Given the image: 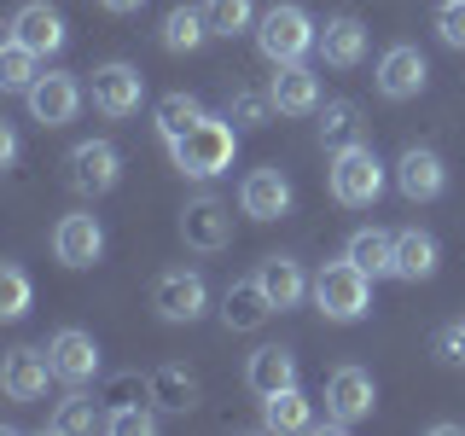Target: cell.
Returning a JSON list of instances; mask_svg holds the SVG:
<instances>
[{
    "label": "cell",
    "mask_w": 465,
    "mask_h": 436,
    "mask_svg": "<svg viewBox=\"0 0 465 436\" xmlns=\"http://www.w3.org/2000/svg\"><path fill=\"white\" fill-rule=\"evenodd\" d=\"M169 157L186 181H215L239 157V123L232 116H203L198 128H186L181 140H169Z\"/></svg>",
    "instance_id": "1"
},
{
    "label": "cell",
    "mask_w": 465,
    "mask_h": 436,
    "mask_svg": "<svg viewBox=\"0 0 465 436\" xmlns=\"http://www.w3.org/2000/svg\"><path fill=\"white\" fill-rule=\"evenodd\" d=\"M256 47L268 64H302L309 53H320V24L302 6H268L256 18Z\"/></svg>",
    "instance_id": "2"
},
{
    "label": "cell",
    "mask_w": 465,
    "mask_h": 436,
    "mask_svg": "<svg viewBox=\"0 0 465 436\" xmlns=\"http://www.w3.org/2000/svg\"><path fill=\"white\" fill-rule=\"evenodd\" d=\"M314 309L326 314V320H338V326H349V320H361L372 309V273L367 268H355V262H326V268L314 273Z\"/></svg>",
    "instance_id": "3"
},
{
    "label": "cell",
    "mask_w": 465,
    "mask_h": 436,
    "mask_svg": "<svg viewBox=\"0 0 465 436\" xmlns=\"http://www.w3.org/2000/svg\"><path fill=\"white\" fill-rule=\"evenodd\" d=\"M378 193H384V164H378L372 145H343L338 157H331V198L343 203V210H372Z\"/></svg>",
    "instance_id": "4"
},
{
    "label": "cell",
    "mask_w": 465,
    "mask_h": 436,
    "mask_svg": "<svg viewBox=\"0 0 465 436\" xmlns=\"http://www.w3.org/2000/svg\"><path fill=\"white\" fill-rule=\"evenodd\" d=\"M116 174H123V157H116L111 140H82V145H70V157H64L70 193L99 198V193H111V186H116Z\"/></svg>",
    "instance_id": "5"
},
{
    "label": "cell",
    "mask_w": 465,
    "mask_h": 436,
    "mask_svg": "<svg viewBox=\"0 0 465 436\" xmlns=\"http://www.w3.org/2000/svg\"><path fill=\"white\" fill-rule=\"evenodd\" d=\"M152 309L169 320V326H193V320L210 309V285H203V273L193 268H169V273H157V285H152Z\"/></svg>",
    "instance_id": "6"
},
{
    "label": "cell",
    "mask_w": 465,
    "mask_h": 436,
    "mask_svg": "<svg viewBox=\"0 0 465 436\" xmlns=\"http://www.w3.org/2000/svg\"><path fill=\"white\" fill-rule=\"evenodd\" d=\"M372 401H378V384H372L367 367H338V372L326 378V413H331V425H338V431L361 425V419L372 413Z\"/></svg>",
    "instance_id": "7"
},
{
    "label": "cell",
    "mask_w": 465,
    "mask_h": 436,
    "mask_svg": "<svg viewBox=\"0 0 465 436\" xmlns=\"http://www.w3.org/2000/svg\"><path fill=\"white\" fill-rule=\"evenodd\" d=\"M181 239H186V251H203V256H215V251H227L232 244V210L222 198H193L181 210Z\"/></svg>",
    "instance_id": "8"
},
{
    "label": "cell",
    "mask_w": 465,
    "mask_h": 436,
    "mask_svg": "<svg viewBox=\"0 0 465 436\" xmlns=\"http://www.w3.org/2000/svg\"><path fill=\"white\" fill-rule=\"evenodd\" d=\"M47 355H53V378H58V384H70V390H82V384H94V378H99V343H94V332H82V326L53 332Z\"/></svg>",
    "instance_id": "9"
},
{
    "label": "cell",
    "mask_w": 465,
    "mask_h": 436,
    "mask_svg": "<svg viewBox=\"0 0 465 436\" xmlns=\"http://www.w3.org/2000/svg\"><path fill=\"white\" fill-rule=\"evenodd\" d=\"M87 99H94L99 116H134L145 99V76L134 64H99L94 82H87Z\"/></svg>",
    "instance_id": "10"
},
{
    "label": "cell",
    "mask_w": 465,
    "mask_h": 436,
    "mask_svg": "<svg viewBox=\"0 0 465 436\" xmlns=\"http://www.w3.org/2000/svg\"><path fill=\"white\" fill-rule=\"evenodd\" d=\"M29 116H35L41 128H64V123H76V111H82V82L76 76H64V70H47V76H35V87H29Z\"/></svg>",
    "instance_id": "11"
},
{
    "label": "cell",
    "mask_w": 465,
    "mask_h": 436,
    "mask_svg": "<svg viewBox=\"0 0 465 436\" xmlns=\"http://www.w3.org/2000/svg\"><path fill=\"white\" fill-rule=\"evenodd\" d=\"M47 378H53V355L47 349H6V361H0V390H6L12 401H41L47 396Z\"/></svg>",
    "instance_id": "12"
},
{
    "label": "cell",
    "mask_w": 465,
    "mask_h": 436,
    "mask_svg": "<svg viewBox=\"0 0 465 436\" xmlns=\"http://www.w3.org/2000/svg\"><path fill=\"white\" fill-rule=\"evenodd\" d=\"M53 256L64 262V268H94V262L105 256V227H99L94 215H64V222L53 227Z\"/></svg>",
    "instance_id": "13"
},
{
    "label": "cell",
    "mask_w": 465,
    "mask_h": 436,
    "mask_svg": "<svg viewBox=\"0 0 465 436\" xmlns=\"http://www.w3.org/2000/svg\"><path fill=\"white\" fill-rule=\"evenodd\" d=\"M268 314H280V309H273L262 273H256V280H232L222 291V326L227 332H256V326H268Z\"/></svg>",
    "instance_id": "14"
},
{
    "label": "cell",
    "mask_w": 465,
    "mask_h": 436,
    "mask_svg": "<svg viewBox=\"0 0 465 436\" xmlns=\"http://www.w3.org/2000/svg\"><path fill=\"white\" fill-rule=\"evenodd\" d=\"M430 82V64L419 47H390L384 58H378V94L384 99H419Z\"/></svg>",
    "instance_id": "15"
},
{
    "label": "cell",
    "mask_w": 465,
    "mask_h": 436,
    "mask_svg": "<svg viewBox=\"0 0 465 436\" xmlns=\"http://www.w3.org/2000/svg\"><path fill=\"white\" fill-rule=\"evenodd\" d=\"M239 210L251 215V222H280V215L291 210V181L280 169H251L244 174V186H239Z\"/></svg>",
    "instance_id": "16"
},
{
    "label": "cell",
    "mask_w": 465,
    "mask_h": 436,
    "mask_svg": "<svg viewBox=\"0 0 465 436\" xmlns=\"http://www.w3.org/2000/svg\"><path fill=\"white\" fill-rule=\"evenodd\" d=\"M268 94H273V111L280 116H314L320 111V76L309 64H273Z\"/></svg>",
    "instance_id": "17"
},
{
    "label": "cell",
    "mask_w": 465,
    "mask_h": 436,
    "mask_svg": "<svg viewBox=\"0 0 465 436\" xmlns=\"http://www.w3.org/2000/svg\"><path fill=\"white\" fill-rule=\"evenodd\" d=\"M442 181H448V169H442V157H436L430 145H407V152L396 157V186H401V198L430 203L436 193H442Z\"/></svg>",
    "instance_id": "18"
},
{
    "label": "cell",
    "mask_w": 465,
    "mask_h": 436,
    "mask_svg": "<svg viewBox=\"0 0 465 436\" xmlns=\"http://www.w3.org/2000/svg\"><path fill=\"white\" fill-rule=\"evenodd\" d=\"M320 58H326L331 70H355L361 58H367V24L361 18H326L320 24Z\"/></svg>",
    "instance_id": "19"
},
{
    "label": "cell",
    "mask_w": 465,
    "mask_h": 436,
    "mask_svg": "<svg viewBox=\"0 0 465 436\" xmlns=\"http://www.w3.org/2000/svg\"><path fill=\"white\" fill-rule=\"evenodd\" d=\"M244 384H251L262 401L280 396V390L297 384V355H291V349H280V343H262L256 355H251V367H244Z\"/></svg>",
    "instance_id": "20"
},
{
    "label": "cell",
    "mask_w": 465,
    "mask_h": 436,
    "mask_svg": "<svg viewBox=\"0 0 465 436\" xmlns=\"http://www.w3.org/2000/svg\"><path fill=\"white\" fill-rule=\"evenodd\" d=\"M12 35H18L29 53L47 58V53L64 47V18H58L47 0H29V6H18V18H12Z\"/></svg>",
    "instance_id": "21"
},
{
    "label": "cell",
    "mask_w": 465,
    "mask_h": 436,
    "mask_svg": "<svg viewBox=\"0 0 465 436\" xmlns=\"http://www.w3.org/2000/svg\"><path fill=\"white\" fill-rule=\"evenodd\" d=\"M262 285H268L273 309H297V302H302V297L314 291L297 256H268V262H262Z\"/></svg>",
    "instance_id": "22"
},
{
    "label": "cell",
    "mask_w": 465,
    "mask_h": 436,
    "mask_svg": "<svg viewBox=\"0 0 465 436\" xmlns=\"http://www.w3.org/2000/svg\"><path fill=\"white\" fill-rule=\"evenodd\" d=\"M436 262H442V251H436L430 233H419V227L396 233V280L419 285V280H430V273H436Z\"/></svg>",
    "instance_id": "23"
},
{
    "label": "cell",
    "mask_w": 465,
    "mask_h": 436,
    "mask_svg": "<svg viewBox=\"0 0 465 436\" xmlns=\"http://www.w3.org/2000/svg\"><path fill=\"white\" fill-rule=\"evenodd\" d=\"M152 401L163 407V413H193L198 407V378L181 367V361H163V367L152 372Z\"/></svg>",
    "instance_id": "24"
},
{
    "label": "cell",
    "mask_w": 465,
    "mask_h": 436,
    "mask_svg": "<svg viewBox=\"0 0 465 436\" xmlns=\"http://www.w3.org/2000/svg\"><path fill=\"white\" fill-rule=\"evenodd\" d=\"M343 256L355 262V268H367L372 280H378V273H396V233H378V227H361V233H349Z\"/></svg>",
    "instance_id": "25"
},
{
    "label": "cell",
    "mask_w": 465,
    "mask_h": 436,
    "mask_svg": "<svg viewBox=\"0 0 465 436\" xmlns=\"http://www.w3.org/2000/svg\"><path fill=\"white\" fill-rule=\"evenodd\" d=\"M262 425H268V431H314L309 396H302L297 384L280 390V396H268V401H262Z\"/></svg>",
    "instance_id": "26"
},
{
    "label": "cell",
    "mask_w": 465,
    "mask_h": 436,
    "mask_svg": "<svg viewBox=\"0 0 465 436\" xmlns=\"http://www.w3.org/2000/svg\"><path fill=\"white\" fill-rule=\"evenodd\" d=\"M152 116H157V134H163V140H181L186 128H198V123H203L210 111H203L193 94H163V99H157V111H152Z\"/></svg>",
    "instance_id": "27"
},
{
    "label": "cell",
    "mask_w": 465,
    "mask_h": 436,
    "mask_svg": "<svg viewBox=\"0 0 465 436\" xmlns=\"http://www.w3.org/2000/svg\"><path fill=\"white\" fill-rule=\"evenodd\" d=\"M203 35H210V24H203V6H174L163 18V47L169 53H198Z\"/></svg>",
    "instance_id": "28"
},
{
    "label": "cell",
    "mask_w": 465,
    "mask_h": 436,
    "mask_svg": "<svg viewBox=\"0 0 465 436\" xmlns=\"http://www.w3.org/2000/svg\"><path fill=\"white\" fill-rule=\"evenodd\" d=\"M320 140H326L331 152L355 145V140H361V105H349V99H331V105H320Z\"/></svg>",
    "instance_id": "29"
},
{
    "label": "cell",
    "mask_w": 465,
    "mask_h": 436,
    "mask_svg": "<svg viewBox=\"0 0 465 436\" xmlns=\"http://www.w3.org/2000/svg\"><path fill=\"white\" fill-rule=\"evenodd\" d=\"M94 425H105V401H87L82 390H70V396L53 407V431L58 436H76V431H94Z\"/></svg>",
    "instance_id": "30"
},
{
    "label": "cell",
    "mask_w": 465,
    "mask_h": 436,
    "mask_svg": "<svg viewBox=\"0 0 465 436\" xmlns=\"http://www.w3.org/2000/svg\"><path fill=\"white\" fill-rule=\"evenodd\" d=\"M35 58L18 35H6V47H0V87H12V94H29L35 87Z\"/></svg>",
    "instance_id": "31"
},
{
    "label": "cell",
    "mask_w": 465,
    "mask_h": 436,
    "mask_svg": "<svg viewBox=\"0 0 465 436\" xmlns=\"http://www.w3.org/2000/svg\"><path fill=\"white\" fill-rule=\"evenodd\" d=\"M203 24H210V35H239L256 24V6L251 0H203Z\"/></svg>",
    "instance_id": "32"
},
{
    "label": "cell",
    "mask_w": 465,
    "mask_h": 436,
    "mask_svg": "<svg viewBox=\"0 0 465 436\" xmlns=\"http://www.w3.org/2000/svg\"><path fill=\"white\" fill-rule=\"evenodd\" d=\"M0 314H6V320H24L29 314V273L18 268V262L0 268Z\"/></svg>",
    "instance_id": "33"
},
{
    "label": "cell",
    "mask_w": 465,
    "mask_h": 436,
    "mask_svg": "<svg viewBox=\"0 0 465 436\" xmlns=\"http://www.w3.org/2000/svg\"><path fill=\"white\" fill-rule=\"evenodd\" d=\"M99 401H105V413H111V407H140V401H152V378H140V372H116Z\"/></svg>",
    "instance_id": "34"
},
{
    "label": "cell",
    "mask_w": 465,
    "mask_h": 436,
    "mask_svg": "<svg viewBox=\"0 0 465 436\" xmlns=\"http://www.w3.org/2000/svg\"><path fill=\"white\" fill-rule=\"evenodd\" d=\"M227 116H232L239 128H262V123L273 116V94H244V87H239V94L227 99Z\"/></svg>",
    "instance_id": "35"
},
{
    "label": "cell",
    "mask_w": 465,
    "mask_h": 436,
    "mask_svg": "<svg viewBox=\"0 0 465 436\" xmlns=\"http://www.w3.org/2000/svg\"><path fill=\"white\" fill-rule=\"evenodd\" d=\"M105 431H116V436H152L157 431V413H152V407H111V413H105Z\"/></svg>",
    "instance_id": "36"
},
{
    "label": "cell",
    "mask_w": 465,
    "mask_h": 436,
    "mask_svg": "<svg viewBox=\"0 0 465 436\" xmlns=\"http://www.w3.org/2000/svg\"><path fill=\"white\" fill-rule=\"evenodd\" d=\"M436 35H442L448 47H465V0H442V12H436Z\"/></svg>",
    "instance_id": "37"
},
{
    "label": "cell",
    "mask_w": 465,
    "mask_h": 436,
    "mask_svg": "<svg viewBox=\"0 0 465 436\" xmlns=\"http://www.w3.org/2000/svg\"><path fill=\"white\" fill-rule=\"evenodd\" d=\"M436 349H442V361H460V367H465V320H460V326H448L442 338H436Z\"/></svg>",
    "instance_id": "38"
},
{
    "label": "cell",
    "mask_w": 465,
    "mask_h": 436,
    "mask_svg": "<svg viewBox=\"0 0 465 436\" xmlns=\"http://www.w3.org/2000/svg\"><path fill=\"white\" fill-rule=\"evenodd\" d=\"M12 157H18V134H12V128H0V164H12Z\"/></svg>",
    "instance_id": "39"
},
{
    "label": "cell",
    "mask_w": 465,
    "mask_h": 436,
    "mask_svg": "<svg viewBox=\"0 0 465 436\" xmlns=\"http://www.w3.org/2000/svg\"><path fill=\"white\" fill-rule=\"evenodd\" d=\"M99 6H105V12H140L145 0H99Z\"/></svg>",
    "instance_id": "40"
}]
</instances>
